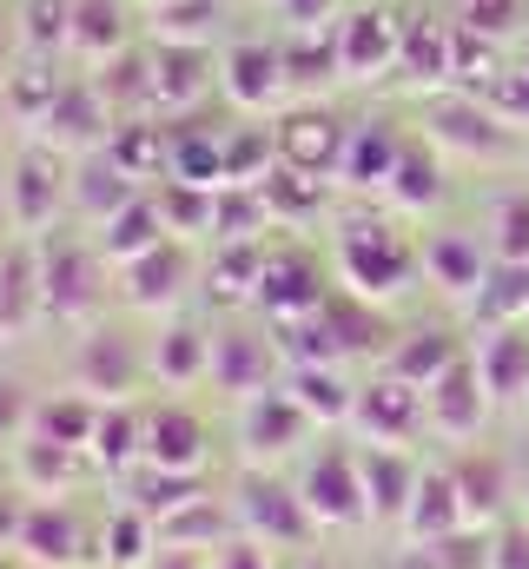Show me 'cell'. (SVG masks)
Returning a JSON list of instances; mask_svg holds the SVG:
<instances>
[{"label": "cell", "instance_id": "cell-1", "mask_svg": "<svg viewBox=\"0 0 529 569\" xmlns=\"http://www.w3.org/2000/svg\"><path fill=\"white\" fill-rule=\"evenodd\" d=\"M331 279L371 305H397L423 279V232L403 212H338L331 219Z\"/></svg>", "mask_w": 529, "mask_h": 569}, {"label": "cell", "instance_id": "cell-2", "mask_svg": "<svg viewBox=\"0 0 529 569\" xmlns=\"http://www.w3.org/2000/svg\"><path fill=\"white\" fill-rule=\"evenodd\" d=\"M40 305H47V325L60 331H87L107 318L113 298V266L107 252L93 246V232H47L40 239Z\"/></svg>", "mask_w": 529, "mask_h": 569}, {"label": "cell", "instance_id": "cell-3", "mask_svg": "<svg viewBox=\"0 0 529 569\" xmlns=\"http://www.w3.org/2000/svg\"><path fill=\"white\" fill-rule=\"evenodd\" d=\"M417 133H430L450 159H477V166H523V152H529V133H517L477 87H437V93H423Z\"/></svg>", "mask_w": 529, "mask_h": 569}, {"label": "cell", "instance_id": "cell-4", "mask_svg": "<svg viewBox=\"0 0 529 569\" xmlns=\"http://www.w3.org/2000/svg\"><path fill=\"white\" fill-rule=\"evenodd\" d=\"M291 358H285V338L278 325L259 311H232V318H212V398L226 405H246L271 385H285Z\"/></svg>", "mask_w": 529, "mask_h": 569}, {"label": "cell", "instance_id": "cell-5", "mask_svg": "<svg viewBox=\"0 0 529 569\" xmlns=\"http://www.w3.org/2000/svg\"><path fill=\"white\" fill-rule=\"evenodd\" d=\"M7 219L20 239H47L60 232V219H73V152L47 140H27L7 152Z\"/></svg>", "mask_w": 529, "mask_h": 569}, {"label": "cell", "instance_id": "cell-6", "mask_svg": "<svg viewBox=\"0 0 529 569\" xmlns=\"http://www.w3.org/2000/svg\"><path fill=\"white\" fill-rule=\"evenodd\" d=\"M298 497H305V510L318 517V530H365L371 523V497H365V457H358V443H345L338 430L331 437H318L311 450H305V463H298Z\"/></svg>", "mask_w": 529, "mask_h": 569}, {"label": "cell", "instance_id": "cell-7", "mask_svg": "<svg viewBox=\"0 0 529 569\" xmlns=\"http://www.w3.org/2000/svg\"><path fill=\"white\" fill-rule=\"evenodd\" d=\"M232 517H239V537H252L264 550H298V543H311L318 537V517L305 510V497H298V483L291 477H278V470H239L232 477Z\"/></svg>", "mask_w": 529, "mask_h": 569}, {"label": "cell", "instance_id": "cell-8", "mask_svg": "<svg viewBox=\"0 0 529 569\" xmlns=\"http://www.w3.org/2000/svg\"><path fill=\"white\" fill-rule=\"evenodd\" d=\"M199 279H206V266H199L192 239H166L127 266H113V298L139 318H172L199 298Z\"/></svg>", "mask_w": 529, "mask_h": 569}, {"label": "cell", "instance_id": "cell-9", "mask_svg": "<svg viewBox=\"0 0 529 569\" xmlns=\"http://www.w3.org/2000/svg\"><path fill=\"white\" fill-rule=\"evenodd\" d=\"M73 385H80V391H93L100 405L132 398L139 385H152L146 331H127L120 318H100V325L73 331Z\"/></svg>", "mask_w": 529, "mask_h": 569}, {"label": "cell", "instance_id": "cell-10", "mask_svg": "<svg viewBox=\"0 0 529 569\" xmlns=\"http://www.w3.org/2000/svg\"><path fill=\"white\" fill-rule=\"evenodd\" d=\"M271 140H278V166L338 179L345 146H351V120H345L331 100H291V107L271 113Z\"/></svg>", "mask_w": 529, "mask_h": 569}, {"label": "cell", "instance_id": "cell-11", "mask_svg": "<svg viewBox=\"0 0 529 569\" xmlns=\"http://www.w3.org/2000/svg\"><path fill=\"white\" fill-rule=\"evenodd\" d=\"M232 437H239V457H246L252 470H278L285 457H298V450H305L311 437H325V430L298 411V398H291L285 385H271L259 398L232 405Z\"/></svg>", "mask_w": 529, "mask_h": 569}, {"label": "cell", "instance_id": "cell-12", "mask_svg": "<svg viewBox=\"0 0 529 569\" xmlns=\"http://www.w3.org/2000/svg\"><path fill=\"white\" fill-rule=\"evenodd\" d=\"M219 93L239 113H278L291 93V67H285V40H259V33H232L219 47Z\"/></svg>", "mask_w": 529, "mask_h": 569}, {"label": "cell", "instance_id": "cell-13", "mask_svg": "<svg viewBox=\"0 0 529 569\" xmlns=\"http://www.w3.org/2000/svg\"><path fill=\"white\" fill-rule=\"evenodd\" d=\"M325 298H331V279H325V266H318V252H311L305 239L264 246L259 298H252L259 318H271V325H298V318H311Z\"/></svg>", "mask_w": 529, "mask_h": 569}, {"label": "cell", "instance_id": "cell-14", "mask_svg": "<svg viewBox=\"0 0 529 569\" xmlns=\"http://www.w3.org/2000/svg\"><path fill=\"white\" fill-rule=\"evenodd\" d=\"M20 557L33 569H87L100 563V517H80L73 497H33Z\"/></svg>", "mask_w": 529, "mask_h": 569}, {"label": "cell", "instance_id": "cell-15", "mask_svg": "<svg viewBox=\"0 0 529 569\" xmlns=\"http://www.w3.org/2000/svg\"><path fill=\"white\" fill-rule=\"evenodd\" d=\"M490 272H497V246L483 226H430L423 232V279L437 284V298L470 311Z\"/></svg>", "mask_w": 529, "mask_h": 569}, {"label": "cell", "instance_id": "cell-16", "mask_svg": "<svg viewBox=\"0 0 529 569\" xmlns=\"http://www.w3.org/2000/svg\"><path fill=\"white\" fill-rule=\"evenodd\" d=\"M146 365H152V385L159 391H172V398L199 391L212 378V318L192 311V305L172 311V318H159L146 331Z\"/></svg>", "mask_w": 529, "mask_h": 569}, {"label": "cell", "instance_id": "cell-17", "mask_svg": "<svg viewBox=\"0 0 529 569\" xmlns=\"http://www.w3.org/2000/svg\"><path fill=\"white\" fill-rule=\"evenodd\" d=\"M423 418H430V437L437 443H450V450H463V443H483V430L497 418V405H490V391H483V371H477V358L463 351L430 391H423Z\"/></svg>", "mask_w": 529, "mask_h": 569}, {"label": "cell", "instance_id": "cell-18", "mask_svg": "<svg viewBox=\"0 0 529 569\" xmlns=\"http://www.w3.org/2000/svg\"><path fill=\"white\" fill-rule=\"evenodd\" d=\"M351 430L358 443H397L410 450L417 437H430V418H423V391L391 378L385 365H371V378H358V411H351Z\"/></svg>", "mask_w": 529, "mask_h": 569}, {"label": "cell", "instance_id": "cell-19", "mask_svg": "<svg viewBox=\"0 0 529 569\" xmlns=\"http://www.w3.org/2000/svg\"><path fill=\"white\" fill-rule=\"evenodd\" d=\"M139 463L206 477V463H212V418L192 398H172L166 391L159 405H146V457Z\"/></svg>", "mask_w": 529, "mask_h": 569}, {"label": "cell", "instance_id": "cell-20", "mask_svg": "<svg viewBox=\"0 0 529 569\" xmlns=\"http://www.w3.org/2000/svg\"><path fill=\"white\" fill-rule=\"evenodd\" d=\"M146 67H152V113H172V120H186L219 87V47L146 40Z\"/></svg>", "mask_w": 529, "mask_h": 569}, {"label": "cell", "instance_id": "cell-21", "mask_svg": "<svg viewBox=\"0 0 529 569\" xmlns=\"http://www.w3.org/2000/svg\"><path fill=\"white\" fill-rule=\"evenodd\" d=\"M331 40H338L345 80H378V73H391L397 53H403V20H391L385 0H351L345 20L331 27Z\"/></svg>", "mask_w": 529, "mask_h": 569}, {"label": "cell", "instance_id": "cell-22", "mask_svg": "<svg viewBox=\"0 0 529 569\" xmlns=\"http://www.w3.org/2000/svg\"><path fill=\"white\" fill-rule=\"evenodd\" d=\"M33 325H47V305H40V239L7 232L0 239V345H20Z\"/></svg>", "mask_w": 529, "mask_h": 569}, {"label": "cell", "instance_id": "cell-23", "mask_svg": "<svg viewBox=\"0 0 529 569\" xmlns=\"http://www.w3.org/2000/svg\"><path fill=\"white\" fill-rule=\"evenodd\" d=\"M450 152L430 140V133H417L410 127V140H403V159H397L391 186L378 192L391 212H403V219H423V212H437L443 199H450V166H443Z\"/></svg>", "mask_w": 529, "mask_h": 569}, {"label": "cell", "instance_id": "cell-24", "mask_svg": "<svg viewBox=\"0 0 529 569\" xmlns=\"http://www.w3.org/2000/svg\"><path fill=\"white\" fill-rule=\"evenodd\" d=\"M463 351H470V338H463L450 318H430V325H403V331L391 338V351H385L378 365H385L391 378H403V385L430 391V385H437V378L463 358Z\"/></svg>", "mask_w": 529, "mask_h": 569}, {"label": "cell", "instance_id": "cell-25", "mask_svg": "<svg viewBox=\"0 0 529 569\" xmlns=\"http://www.w3.org/2000/svg\"><path fill=\"white\" fill-rule=\"evenodd\" d=\"M358 457H365L371 523H378V530H403L410 497H417V483H423V457H417V450H397V443H358Z\"/></svg>", "mask_w": 529, "mask_h": 569}, {"label": "cell", "instance_id": "cell-26", "mask_svg": "<svg viewBox=\"0 0 529 569\" xmlns=\"http://www.w3.org/2000/svg\"><path fill=\"white\" fill-rule=\"evenodd\" d=\"M403 140H410V127H397L391 113L351 120V146H345L338 186H345V192H385L391 172H397V159H403Z\"/></svg>", "mask_w": 529, "mask_h": 569}, {"label": "cell", "instance_id": "cell-27", "mask_svg": "<svg viewBox=\"0 0 529 569\" xmlns=\"http://www.w3.org/2000/svg\"><path fill=\"white\" fill-rule=\"evenodd\" d=\"M470 358H477L483 391H490V405H497V411L529 405V325H523V318H517V325H490V331H477Z\"/></svg>", "mask_w": 529, "mask_h": 569}, {"label": "cell", "instance_id": "cell-28", "mask_svg": "<svg viewBox=\"0 0 529 569\" xmlns=\"http://www.w3.org/2000/svg\"><path fill=\"white\" fill-rule=\"evenodd\" d=\"M443 463H450V477H457V490H463L470 523L490 530V523L510 510V497H517V483H510V457L490 450V443H463V450H450Z\"/></svg>", "mask_w": 529, "mask_h": 569}, {"label": "cell", "instance_id": "cell-29", "mask_svg": "<svg viewBox=\"0 0 529 569\" xmlns=\"http://www.w3.org/2000/svg\"><path fill=\"white\" fill-rule=\"evenodd\" d=\"M13 483L33 490V497H73L87 477H100V463L73 443H47V437H20L13 450Z\"/></svg>", "mask_w": 529, "mask_h": 569}, {"label": "cell", "instance_id": "cell-30", "mask_svg": "<svg viewBox=\"0 0 529 569\" xmlns=\"http://www.w3.org/2000/svg\"><path fill=\"white\" fill-rule=\"evenodd\" d=\"M132 192H146L139 179H132L127 166L107 152V146H93V152H73V219L93 232V226H107L120 206H127Z\"/></svg>", "mask_w": 529, "mask_h": 569}, {"label": "cell", "instance_id": "cell-31", "mask_svg": "<svg viewBox=\"0 0 529 569\" xmlns=\"http://www.w3.org/2000/svg\"><path fill=\"white\" fill-rule=\"evenodd\" d=\"M285 391L298 398V411L325 430V437H331V430H351L358 378H351L345 365H291V371H285Z\"/></svg>", "mask_w": 529, "mask_h": 569}, {"label": "cell", "instance_id": "cell-32", "mask_svg": "<svg viewBox=\"0 0 529 569\" xmlns=\"http://www.w3.org/2000/svg\"><path fill=\"white\" fill-rule=\"evenodd\" d=\"M463 530H477V523H470V510H463V490H457L450 463H423V483H417V497H410L403 537H417V543H450V537H463Z\"/></svg>", "mask_w": 529, "mask_h": 569}, {"label": "cell", "instance_id": "cell-33", "mask_svg": "<svg viewBox=\"0 0 529 569\" xmlns=\"http://www.w3.org/2000/svg\"><path fill=\"white\" fill-rule=\"evenodd\" d=\"M132 33H139V7L132 0H73V60L87 67H107L132 53Z\"/></svg>", "mask_w": 529, "mask_h": 569}, {"label": "cell", "instance_id": "cell-34", "mask_svg": "<svg viewBox=\"0 0 529 569\" xmlns=\"http://www.w3.org/2000/svg\"><path fill=\"white\" fill-rule=\"evenodd\" d=\"M166 239H172V226H166V206H159V192H152V186H146V192H132L107 226H93V246L107 252V266H127V259H139V252L166 246Z\"/></svg>", "mask_w": 529, "mask_h": 569}, {"label": "cell", "instance_id": "cell-35", "mask_svg": "<svg viewBox=\"0 0 529 569\" xmlns=\"http://www.w3.org/2000/svg\"><path fill=\"white\" fill-rule=\"evenodd\" d=\"M93 463H100V477H127L139 470V457H146V405H132V398H113V405H100V425H93Z\"/></svg>", "mask_w": 529, "mask_h": 569}, {"label": "cell", "instance_id": "cell-36", "mask_svg": "<svg viewBox=\"0 0 529 569\" xmlns=\"http://www.w3.org/2000/svg\"><path fill=\"white\" fill-rule=\"evenodd\" d=\"M166 543H159V523L132 503L100 510V569H152Z\"/></svg>", "mask_w": 529, "mask_h": 569}, {"label": "cell", "instance_id": "cell-37", "mask_svg": "<svg viewBox=\"0 0 529 569\" xmlns=\"http://www.w3.org/2000/svg\"><path fill=\"white\" fill-rule=\"evenodd\" d=\"M93 425H100V398L73 385V391L33 405V430H27V437H47V443H73V450H87V443H93ZM87 457H93V450H87Z\"/></svg>", "mask_w": 529, "mask_h": 569}, {"label": "cell", "instance_id": "cell-38", "mask_svg": "<svg viewBox=\"0 0 529 569\" xmlns=\"http://www.w3.org/2000/svg\"><path fill=\"white\" fill-rule=\"evenodd\" d=\"M13 40L27 60H53L73 47V0H20V20H13Z\"/></svg>", "mask_w": 529, "mask_h": 569}, {"label": "cell", "instance_id": "cell-39", "mask_svg": "<svg viewBox=\"0 0 529 569\" xmlns=\"http://www.w3.org/2000/svg\"><path fill=\"white\" fill-rule=\"evenodd\" d=\"M517 318H529V259H497L490 284L470 305V325L490 331V325H517Z\"/></svg>", "mask_w": 529, "mask_h": 569}, {"label": "cell", "instance_id": "cell-40", "mask_svg": "<svg viewBox=\"0 0 529 569\" xmlns=\"http://www.w3.org/2000/svg\"><path fill=\"white\" fill-rule=\"evenodd\" d=\"M483 232H490L497 259H529V179L483 206Z\"/></svg>", "mask_w": 529, "mask_h": 569}, {"label": "cell", "instance_id": "cell-41", "mask_svg": "<svg viewBox=\"0 0 529 569\" xmlns=\"http://www.w3.org/2000/svg\"><path fill=\"white\" fill-rule=\"evenodd\" d=\"M33 405H40V391H27V378L0 371V450H13L33 430Z\"/></svg>", "mask_w": 529, "mask_h": 569}, {"label": "cell", "instance_id": "cell-42", "mask_svg": "<svg viewBox=\"0 0 529 569\" xmlns=\"http://www.w3.org/2000/svg\"><path fill=\"white\" fill-rule=\"evenodd\" d=\"M271 7H278L285 33H331V27L345 20L351 0H271Z\"/></svg>", "mask_w": 529, "mask_h": 569}, {"label": "cell", "instance_id": "cell-43", "mask_svg": "<svg viewBox=\"0 0 529 569\" xmlns=\"http://www.w3.org/2000/svg\"><path fill=\"white\" fill-rule=\"evenodd\" d=\"M490 569H529V530L523 523H497V530H490Z\"/></svg>", "mask_w": 529, "mask_h": 569}, {"label": "cell", "instance_id": "cell-44", "mask_svg": "<svg viewBox=\"0 0 529 569\" xmlns=\"http://www.w3.org/2000/svg\"><path fill=\"white\" fill-rule=\"evenodd\" d=\"M27 510H33V490L7 483L0 490V550H20V530H27Z\"/></svg>", "mask_w": 529, "mask_h": 569}, {"label": "cell", "instance_id": "cell-45", "mask_svg": "<svg viewBox=\"0 0 529 569\" xmlns=\"http://www.w3.org/2000/svg\"><path fill=\"white\" fill-rule=\"evenodd\" d=\"M212 569H278V550H264L252 537H232L226 550H212Z\"/></svg>", "mask_w": 529, "mask_h": 569}, {"label": "cell", "instance_id": "cell-46", "mask_svg": "<svg viewBox=\"0 0 529 569\" xmlns=\"http://www.w3.org/2000/svg\"><path fill=\"white\" fill-rule=\"evenodd\" d=\"M152 569H212V557H206V550H159Z\"/></svg>", "mask_w": 529, "mask_h": 569}, {"label": "cell", "instance_id": "cell-47", "mask_svg": "<svg viewBox=\"0 0 529 569\" xmlns=\"http://www.w3.org/2000/svg\"><path fill=\"white\" fill-rule=\"evenodd\" d=\"M13 232V219H7V159H0V239Z\"/></svg>", "mask_w": 529, "mask_h": 569}, {"label": "cell", "instance_id": "cell-48", "mask_svg": "<svg viewBox=\"0 0 529 569\" xmlns=\"http://www.w3.org/2000/svg\"><path fill=\"white\" fill-rule=\"evenodd\" d=\"M7 483H13V457L0 450V490H7Z\"/></svg>", "mask_w": 529, "mask_h": 569}, {"label": "cell", "instance_id": "cell-49", "mask_svg": "<svg viewBox=\"0 0 529 569\" xmlns=\"http://www.w3.org/2000/svg\"><path fill=\"white\" fill-rule=\"evenodd\" d=\"M20 569H33V563H20Z\"/></svg>", "mask_w": 529, "mask_h": 569}, {"label": "cell", "instance_id": "cell-50", "mask_svg": "<svg viewBox=\"0 0 529 569\" xmlns=\"http://www.w3.org/2000/svg\"><path fill=\"white\" fill-rule=\"evenodd\" d=\"M523 497H529V483H523Z\"/></svg>", "mask_w": 529, "mask_h": 569}, {"label": "cell", "instance_id": "cell-51", "mask_svg": "<svg viewBox=\"0 0 529 569\" xmlns=\"http://www.w3.org/2000/svg\"><path fill=\"white\" fill-rule=\"evenodd\" d=\"M523 166H529V152H523Z\"/></svg>", "mask_w": 529, "mask_h": 569}, {"label": "cell", "instance_id": "cell-52", "mask_svg": "<svg viewBox=\"0 0 529 569\" xmlns=\"http://www.w3.org/2000/svg\"><path fill=\"white\" fill-rule=\"evenodd\" d=\"M523 325H529V318H523Z\"/></svg>", "mask_w": 529, "mask_h": 569}]
</instances>
